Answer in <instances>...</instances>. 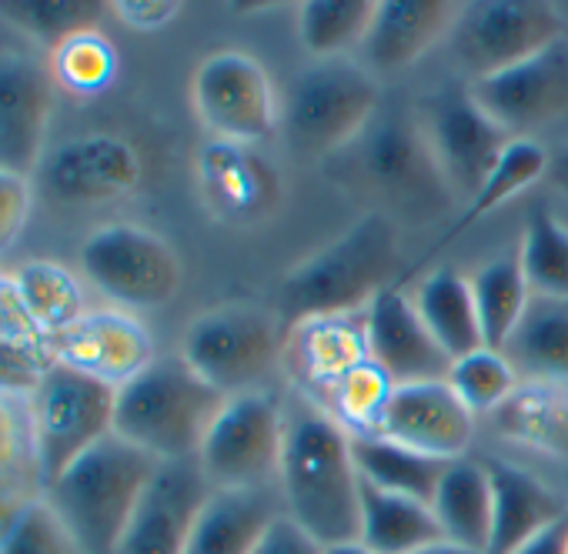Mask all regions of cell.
<instances>
[{
	"label": "cell",
	"mask_w": 568,
	"mask_h": 554,
	"mask_svg": "<svg viewBox=\"0 0 568 554\" xmlns=\"http://www.w3.org/2000/svg\"><path fill=\"white\" fill-rule=\"evenodd\" d=\"M284 514L298 521L318 544H355L362 531V474L352 434L315 401L288 411L277 464Z\"/></svg>",
	"instance_id": "1"
},
{
	"label": "cell",
	"mask_w": 568,
	"mask_h": 554,
	"mask_svg": "<svg viewBox=\"0 0 568 554\" xmlns=\"http://www.w3.org/2000/svg\"><path fill=\"white\" fill-rule=\"evenodd\" d=\"M402 224L382 211H365L335 240L284 274L277 315L284 328L312 318H352L392 285H398Z\"/></svg>",
	"instance_id": "2"
},
{
	"label": "cell",
	"mask_w": 568,
	"mask_h": 554,
	"mask_svg": "<svg viewBox=\"0 0 568 554\" xmlns=\"http://www.w3.org/2000/svg\"><path fill=\"white\" fill-rule=\"evenodd\" d=\"M161 461L108 434L84 451L61 478L44 484V501L54 507L71 541L84 554H118L134 507Z\"/></svg>",
	"instance_id": "3"
},
{
	"label": "cell",
	"mask_w": 568,
	"mask_h": 554,
	"mask_svg": "<svg viewBox=\"0 0 568 554\" xmlns=\"http://www.w3.org/2000/svg\"><path fill=\"white\" fill-rule=\"evenodd\" d=\"M221 408L224 394L194 375L181 355H168L118 388L114 434L154 461H191Z\"/></svg>",
	"instance_id": "4"
},
{
	"label": "cell",
	"mask_w": 568,
	"mask_h": 554,
	"mask_svg": "<svg viewBox=\"0 0 568 554\" xmlns=\"http://www.w3.org/2000/svg\"><path fill=\"white\" fill-rule=\"evenodd\" d=\"M382 107V81L358 58L318 61L281 91L277 137L298 157H338Z\"/></svg>",
	"instance_id": "5"
},
{
	"label": "cell",
	"mask_w": 568,
	"mask_h": 554,
	"mask_svg": "<svg viewBox=\"0 0 568 554\" xmlns=\"http://www.w3.org/2000/svg\"><path fill=\"white\" fill-rule=\"evenodd\" d=\"M352 184L395 220L438 217L455 191L432 151L418 111L378 114L368 131L352 144Z\"/></svg>",
	"instance_id": "6"
},
{
	"label": "cell",
	"mask_w": 568,
	"mask_h": 554,
	"mask_svg": "<svg viewBox=\"0 0 568 554\" xmlns=\"http://www.w3.org/2000/svg\"><path fill=\"white\" fill-rule=\"evenodd\" d=\"M284 321L277 311L254 301H227L187 321L181 358L217 394L234 398L261 391V381L284 355Z\"/></svg>",
	"instance_id": "7"
},
{
	"label": "cell",
	"mask_w": 568,
	"mask_h": 554,
	"mask_svg": "<svg viewBox=\"0 0 568 554\" xmlns=\"http://www.w3.org/2000/svg\"><path fill=\"white\" fill-rule=\"evenodd\" d=\"M118 388L54 361L31 394V444L44 484L114 434Z\"/></svg>",
	"instance_id": "8"
},
{
	"label": "cell",
	"mask_w": 568,
	"mask_h": 554,
	"mask_svg": "<svg viewBox=\"0 0 568 554\" xmlns=\"http://www.w3.org/2000/svg\"><path fill=\"white\" fill-rule=\"evenodd\" d=\"M78 257L91 288L121 308H161L184 285L174 244L134 220H111L91 230Z\"/></svg>",
	"instance_id": "9"
},
{
	"label": "cell",
	"mask_w": 568,
	"mask_h": 554,
	"mask_svg": "<svg viewBox=\"0 0 568 554\" xmlns=\"http://www.w3.org/2000/svg\"><path fill=\"white\" fill-rule=\"evenodd\" d=\"M191 107L217 141L264 147L281 131V91L254 54L214 51L191 78Z\"/></svg>",
	"instance_id": "10"
},
{
	"label": "cell",
	"mask_w": 568,
	"mask_h": 554,
	"mask_svg": "<svg viewBox=\"0 0 568 554\" xmlns=\"http://www.w3.org/2000/svg\"><path fill=\"white\" fill-rule=\"evenodd\" d=\"M565 34L568 24L548 0H478L462 4L448 48L471 84L528 61Z\"/></svg>",
	"instance_id": "11"
},
{
	"label": "cell",
	"mask_w": 568,
	"mask_h": 554,
	"mask_svg": "<svg viewBox=\"0 0 568 554\" xmlns=\"http://www.w3.org/2000/svg\"><path fill=\"white\" fill-rule=\"evenodd\" d=\"M284 424H288V411L264 388L224 398V408L217 411L197 451V464L211 488L224 491L277 484Z\"/></svg>",
	"instance_id": "12"
},
{
	"label": "cell",
	"mask_w": 568,
	"mask_h": 554,
	"mask_svg": "<svg viewBox=\"0 0 568 554\" xmlns=\"http://www.w3.org/2000/svg\"><path fill=\"white\" fill-rule=\"evenodd\" d=\"M418 121L432 141V151L455 191L468 201L495 171L505 147L515 141L471 94L468 84H445L422 101Z\"/></svg>",
	"instance_id": "13"
},
{
	"label": "cell",
	"mask_w": 568,
	"mask_h": 554,
	"mask_svg": "<svg viewBox=\"0 0 568 554\" xmlns=\"http://www.w3.org/2000/svg\"><path fill=\"white\" fill-rule=\"evenodd\" d=\"M468 88L511 137H535L568 114V34L528 61L471 81Z\"/></svg>",
	"instance_id": "14"
},
{
	"label": "cell",
	"mask_w": 568,
	"mask_h": 554,
	"mask_svg": "<svg viewBox=\"0 0 568 554\" xmlns=\"http://www.w3.org/2000/svg\"><path fill=\"white\" fill-rule=\"evenodd\" d=\"M194 177L204 207L224 224H261L284 197L274 161L254 144L207 137L197 151Z\"/></svg>",
	"instance_id": "15"
},
{
	"label": "cell",
	"mask_w": 568,
	"mask_h": 554,
	"mask_svg": "<svg viewBox=\"0 0 568 554\" xmlns=\"http://www.w3.org/2000/svg\"><path fill=\"white\" fill-rule=\"evenodd\" d=\"M144 164L131 141L118 134H78L41 161L44 187L61 204H108L141 184Z\"/></svg>",
	"instance_id": "16"
},
{
	"label": "cell",
	"mask_w": 568,
	"mask_h": 554,
	"mask_svg": "<svg viewBox=\"0 0 568 554\" xmlns=\"http://www.w3.org/2000/svg\"><path fill=\"white\" fill-rule=\"evenodd\" d=\"M54 91L48 61L24 51H0V167L28 177L41 167Z\"/></svg>",
	"instance_id": "17"
},
{
	"label": "cell",
	"mask_w": 568,
	"mask_h": 554,
	"mask_svg": "<svg viewBox=\"0 0 568 554\" xmlns=\"http://www.w3.org/2000/svg\"><path fill=\"white\" fill-rule=\"evenodd\" d=\"M211 491L197 458L161 461L134 507L118 554H184Z\"/></svg>",
	"instance_id": "18"
},
{
	"label": "cell",
	"mask_w": 568,
	"mask_h": 554,
	"mask_svg": "<svg viewBox=\"0 0 568 554\" xmlns=\"http://www.w3.org/2000/svg\"><path fill=\"white\" fill-rule=\"evenodd\" d=\"M365 338L372 361L395 384H422L445 381L452 371V358L438 348L432 331L425 328L412 291L398 281L385 288L365 311Z\"/></svg>",
	"instance_id": "19"
},
{
	"label": "cell",
	"mask_w": 568,
	"mask_h": 554,
	"mask_svg": "<svg viewBox=\"0 0 568 554\" xmlns=\"http://www.w3.org/2000/svg\"><path fill=\"white\" fill-rule=\"evenodd\" d=\"M412 451L455 461L465 458L475 438V414L458 401L448 381L398 384L378 431Z\"/></svg>",
	"instance_id": "20"
},
{
	"label": "cell",
	"mask_w": 568,
	"mask_h": 554,
	"mask_svg": "<svg viewBox=\"0 0 568 554\" xmlns=\"http://www.w3.org/2000/svg\"><path fill=\"white\" fill-rule=\"evenodd\" d=\"M48 345L54 361L71 365L114 388L128 384L158 358L148 328L134 315L118 308L88 311L68 331L48 338Z\"/></svg>",
	"instance_id": "21"
},
{
	"label": "cell",
	"mask_w": 568,
	"mask_h": 554,
	"mask_svg": "<svg viewBox=\"0 0 568 554\" xmlns=\"http://www.w3.org/2000/svg\"><path fill=\"white\" fill-rule=\"evenodd\" d=\"M462 14L455 0H378L358 61L382 81L412 71L425 54L452 38Z\"/></svg>",
	"instance_id": "22"
},
{
	"label": "cell",
	"mask_w": 568,
	"mask_h": 554,
	"mask_svg": "<svg viewBox=\"0 0 568 554\" xmlns=\"http://www.w3.org/2000/svg\"><path fill=\"white\" fill-rule=\"evenodd\" d=\"M491 481V537L485 554H515L568 517V497L508 458H481Z\"/></svg>",
	"instance_id": "23"
},
{
	"label": "cell",
	"mask_w": 568,
	"mask_h": 554,
	"mask_svg": "<svg viewBox=\"0 0 568 554\" xmlns=\"http://www.w3.org/2000/svg\"><path fill=\"white\" fill-rule=\"evenodd\" d=\"M284 355H288L295 378L312 391L328 398V391L358 365H365L368 338H365V315L352 318H312L288 328L284 338Z\"/></svg>",
	"instance_id": "24"
},
{
	"label": "cell",
	"mask_w": 568,
	"mask_h": 554,
	"mask_svg": "<svg viewBox=\"0 0 568 554\" xmlns=\"http://www.w3.org/2000/svg\"><path fill=\"white\" fill-rule=\"evenodd\" d=\"M281 511V494L271 488H214L197 514L184 554H251L264 527Z\"/></svg>",
	"instance_id": "25"
},
{
	"label": "cell",
	"mask_w": 568,
	"mask_h": 554,
	"mask_svg": "<svg viewBox=\"0 0 568 554\" xmlns=\"http://www.w3.org/2000/svg\"><path fill=\"white\" fill-rule=\"evenodd\" d=\"M491 424L505 441L568 468V381H521Z\"/></svg>",
	"instance_id": "26"
},
{
	"label": "cell",
	"mask_w": 568,
	"mask_h": 554,
	"mask_svg": "<svg viewBox=\"0 0 568 554\" xmlns=\"http://www.w3.org/2000/svg\"><path fill=\"white\" fill-rule=\"evenodd\" d=\"M432 511L442 537L465 551L485 554L491 537V481L481 458H455L435 488Z\"/></svg>",
	"instance_id": "27"
},
{
	"label": "cell",
	"mask_w": 568,
	"mask_h": 554,
	"mask_svg": "<svg viewBox=\"0 0 568 554\" xmlns=\"http://www.w3.org/2000/svg\"><path fill=\"white\" fill-rule=\"evenodd\" d=\"M412 301H415L425 328L432 331V338L438 341V348L452 361L485 348L481 325H478V308H475V298H471V285H468V277L462 270H455V267L428 270L415 285Z\"/></svg>",
	"instance_id": "28"
},
{
	"label": "cell",
	"mask_w": 568,
	"mask_h": 554,
	"mask_svg": "<svg viewBox=\"0 0 568 554\" xmlns=\"http://www.w3.org/2000/svg\"><path fill=\"white\" fill-rule=\"evenodd\" d=\"M438 541L445 537L432 504L362 481V547H368L372 554H415Z\"/></svg>",
	"instance_id": "29"
},
{
	"label": "cell",
	"mask_w": 568,
	"mask_h": 554,
	"mask_svg": "<svg viewBox=\"0 0 568 554\" xmlns=\"http://www.w3.org/2000/svg\"><path fill=\"white\" fill-rule=\"evenodd\" d=\"M501 355L521 381H568V301H528Z\"/></svg>",
	"instance_id": "30"
},
{
	"label": "cell",
	"mask_w": 568,
	"mask_h": 554,
	"mask_svg": "<svg viewBox=\"0 0 568 554\" xmlns=\"http://www.w3.org/2000/svg\"><path fill=\"white\" fill-rule=\"evenodd\" d=\"M548 157L551 151H545L535 137H515L505 154L498 157L495 171L488 174V181L465 201V211L445 227V234L438 237L435 250H442L445 244L458 240L465 230H471L478 220H485L488 214L501 211L505 204H511V197L531 191L538 181H545L548 174Z\"/></svg>",
	"instance_id": "31"
},
{
	"label": "cell",
	"mask_w": 568,
	"mask_h": 554,
	"mask_svg": "<svg viewBox=\"0 0 568 554\" xmlns=\"http://www.w3.org/2000/svg\"><path fill=\"white\" fill-rule=\"evenodd\" d=\"M352 454L365 484L392 491V494L418 497L425 504H432L435 488L448 464L442 458L412 451L382 434H352Z\"/></svg>",
	"instance_id": "32"
},
{
	"label": "cell",
	"mask_w": 568,
	"mask_h": 554,
	"mask_svg": "<svg viewBox=\"0 0 568 554\" xmlns=\"http://www.w3.org/2000/svg\"><path fill=\"white\" fill-rule=\"evenodd\" d=\"M468 285H471V298L478 308L485 348L501 351L531 301V288L525 281L518 254L505 250V254H495L491 260L478 264L468 274Z\"/></svg>",
	"instance_id": "33"
},
{
	"label": "cell",
	"mask_w": 568,
	"mask_h": 554,
	"mask_svg": "<svg viewBox=\"0 0 568 554\" xmlns=\"http://www.w3.org/2000/svg\"><path fill=\"white\" fill-rule=\"evenodd\" d=\"M11 281L24 315L44 338L68 331L88 315L81 281L58 260H28L18 267Z\"/></svg>",
	"instance_id": "34"
},
{
	"label": "cell",
	"mask_w": 568,
	"mask_h": 554,
	"mask_svg": "<svg viewBox=\"0 0 568 554\" xmlns=\"http://www.w3.org/2000/svg\"><path fill=\"white\" fill-rule=\"evenodd\" d=\"M375 11V0H305L298 8V41L318 61L358 58Z\"/></svg>",
	"instance_id": "35"
},
{
	"label": "cell",
	"mask_w": 568,
	"mask_h": 554,
	"mask_svg": "<svg viewBox=\"0 0 568 554\" xmlns=\"http://www.w3.org/2000/svg\"><path fill=\"white\" fill-rule=\"evenodd\" d=\"M515 254L535 298L568 301V224L551 207L528 211Z\"/></svg>",
	"instance_id": "36"
},
{
	"label": "cell",
	"mask_w": 568,
	"mask_h": 554,
	"mask_svg": "<svg viewBox=\"0 0 568 554\" xmlns=\"http://www.w3.org/2000/svg\"><path fill=\"white\" fill-rule=\"evenodd\" d=\"M48 68L58 88L78 98H94L108 91L111 81L118 78V48L98 28H91L61 41L51 51Z\"/></svg>",
	"instance_id": "37"
},
{
	"label": "cell",
	"mask_w": 568,
	"mask_h": 554,
	"mask_svg": "<svg viewBox=\"0 0 568 554\" xmlns=\"http://www.w3.org/2000/svg\"><path fill=\"white\" fill-rule=\"evenodd\" d=\"M395 381L368 358L355 371H348L322 401V408L348 431V434H375L382 414L395 394Z\"/></svg>",
	"instance_id": "38"
},
{
	"label": "cell",
	"mask_w": 568,
	"mask_h": 554,
	"mask_svg": "<svg viewBox=\"0 0 568 554\" xmlns=\"http://www.w3.org/2000/svg\"><path fill=\"white\" fill-rule=\"evenodd\" d=\"M0 18L54 51L71 34L98 28L104 4H94V0H11V4H0Z\"/></svg>",
	"instance_id": "39"
},
{
	"label": "cell",
	"mask_w": 568,
	"mask_h": 554,
	"mask_svg": "<svg viewBox=\"0 0 568 554\" xmlns=\"http://www.w3.org/2000/svg\"><path fill=\"white\" fill-rule=\"evenodd\" d=\"M452 384V391L458 394V401L475 414H495L521 384V378L515 375V368L508 365V358L495 348H478L458 361H452V371L445 378Z\"/></svg>",
	"instance_id": "40"
},
{
	"label": "cell",
	"mask_w": 568,
	"mask_h": 554,
	"mask_svg": "<svg viewBox=\"0 0 568 554\" xmlns=\"http://www.w3.org/2000/svg\"><path fill=\"white\" fill-rule=\"evenodd\" d=\"M68 527L48 501L18 504L0 524V554H74Z\"/></svg>",
	"instance_id": "41"
},
{
	"label": "cell",
	"mask_w": 568,
	"mask_h": 554,
	"mask_svg": "<svg viewBox=\"0 0 568 554\" xmlns=\"http://www.w3.org/2000/svg\"><path fill=\"white\" fill-rule=\"evenodd\" d=\"M31 204H34V191H31V177L0 167V254H8L31 217Z\"/></svg>",
	"instance_id": "42"
},
{
	"label": "cell",
	"mask_w": 568,
	"mask_h": 554,
	"mask_svg": "<svg viewBox=\"0 0 568 554\" xmlns=\"http://www.w3.org/2000/svg\"><path fill=\"white\" fill-rule=\"evenodd\" d=\"M325 551H328L325 544H318L298 521H292L288 514L281 511L264 527V534L257 537L251 554H325Z\"/></svg>",
	"instance_id": "43"
},
{
	"label": "cell",
	"mask_w": 568,
	"mask_h": 554,
	"mask_svg": "<svg viewBox=\"0 0 568 554\" xmlns=\"http://www.w3.org/2000/svg\"><path fill=\"white\" fill-rule=\"evenodd\" d=\"M118 18L138 31H154L181 14V4H161V0H138V4H114Z\"/></svg>",
	"instance_id": "44"
},
{
	"label": "cell",
	"mask_w": 568,
	"mask_h": 554,
	"mask_svg": "<svg viewBox=\"0 0 568 554\" xmlns=\"http://www.w3.org/2000/svg\"><path fill=\"white\" fill-rule=\"evenodd\" d=\"M568 547V517L551 524L548 531H541L538 537H531L525 547H518L515 554H565Z\"/></svg>",
	"instance_id": "45"
},
{
	"label": "cell",
	"mask_w": 568,
	"mask_h": 554,
	"mask_svg": "<svg viewBox=\"0 0 568 554\" xmlns=\"http://www.w3.org/2000/svg\"><path fill=\"white\" fill-rule=\"evenodd\" d=\"M545 181H548L558 194H565V197H568V141H565L558 151H551Z\"/></svg>",
	"instance_id": "46"
},
{
	"label": "cell",
	"mask_w": 568,
	"mask_h": 554,
	"mask_svg": "<svg viewBox=\"0 0 568 554\" xmlns=\"http://www.w3.org/2000/svg\"><path fill=\"white\" fill-rule=\"evenodd\" d=\"M11 454H14V424H11L8 411L0 408V464H4Z\"/></svg>",
	"instance_id": "47"
},
{
	"label": "cell",
	"mask_w": 568,
	"mask_h": 554,
	"mask_svg": "<svg viewBox=\"0 0 568 554\" xmlns=\"http://www.w3.org/2000/svg\"><path fill=\"white\" fill-rule=\"evenodd\" d=\"M415 554H475V551H465V547H458V544L438 541V544H432V547H422V551H415Z\"/></svg>",
	"instance_id": "48"
},
{
	"label": "cell",
	"mask_w": 568,
	"mask_h": 554,
	"mask_svg": "<svg viewBox=\"0 0 568 554\" xmlns=\"http://www.w3.org/2000/svg\"><path fill=\"white\" fill-rule=\"evenodd\" d=\"M325 554H372V551L362 547V544L355 541V544H335V547H328Z\"/></svg>",
	"instance_id": "49"
},
{
	"label": "cell",
	"mask_w": 568,
	"mask_h": 554,
	"mask_svg": "<svg viewBox=\"0 0 568 554\" xmlns=\"http://www.w3.org/2000/svg\"><path fill=\"white\" fill-rule=\"evenodd\" d=\"M561 494L568 497V468H565V474H561Z\"/></svg>",
	"instance_id": "50"
},
{
	"label": "cell",
	"mask_w": 568,
	"mask_h": 554,
	"mask_svg": "<svg viewBox=\"0 0 568 554\" xmlns=\"http://www.w3.org/2000/svg\"><path fill=\"white\" fill-rule=\"evenodd\" d=\"M565 554H568V547H565Z\"/></svg>",
	"instance_id": "51"
}]
</instances>
